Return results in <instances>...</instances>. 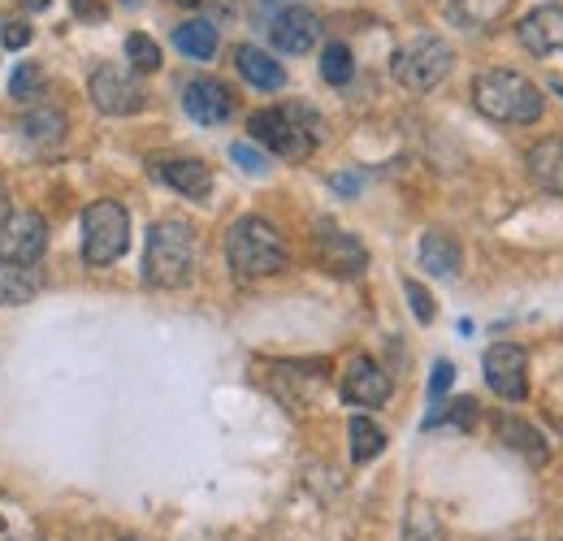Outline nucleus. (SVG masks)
I'll list each match as a JSON object with an SVG mask.
<instances>
[{"label": "nucleus", "instance_id": "obj_26", "mask_svg": "<svg viewBox=\"0 0 563 541\" xmlns=\"http://www.w3.org/2000/svg\"><path fill=\"white\" fill-rule=\"evenodd\" d=\"M404 541H446V538H442L438 516H433L424 503H412V507H408V520H404Z\"/></svg>", "mask_w": 563, "mask_h": 541}, {"label": "nucleus", "instance_id": "obj_14", "mask_svg": "<svg viewBox=\"0 0 563 541\" xmlns=\"http://www.w3.org/2000/svg\"><path fill=\"white\" fill-rule=\"evenodd\" d=\"M152 178H161L165 187H174L187 200H209L212 169L196 156H156L152 161Z\"/></svg>", "mask_w": 563, "mask_h": 541}, {"label": "nucleus", "instance_id": "obj_10", "mask_svg": "<svg viewBox=\"0 0 563 541\" xmlns=\"http://www.w3.org/2000/svg\"><path fill=\"white\" fill-rule=\"evenodd\" d=\"M482 368H486V386L498 399L520 404L529 395V355H525V346L494 342L490 351H486V360H482Z\"/></svg>", "mask_w": 563, "mask_h": 541}, {"label": "nucleus", "instance_id": "obj_11", "mask_svg": "<svg viewBox=\"0 0 563 541\" xmlns=\"http://www.w3.org/2000/svg\"><path fill=\"white\" fill-rule=\"evenodd\" d=\"M312 256H317L321 269L334 273V277H360V273L368 269L364 243H360L355 234H347V230L330 225V221L317 225V234H312Z\"/></svg>", "mask_w": 563, "mask_h": 541}, {"label": "nucleus", "instance_id": "obj_6", "mask_svg": "<svg viewBox=\"0 0 563 541\" xmlns=\"http://www.w3.org/2000/svg\"><path fill=\"white\" fill-rule=\"evenodd\" d=\"M451 48H446V40H438V35H421V40H412V44H404L399 53H395V62H390V74H395V82L399 87H408V91H433L446 74H451Z\"/></svg>", "mask_w": 563, "mask_h": 541}, {"label": "nucleus", "instance_id": "obj_15", "mask_svg": "<svg viewBox=\"0 0 563 541\" xmlns=\"http://www.w3.org/2000/svg\"><path fill=\"white\" fill-rule=\"evenodd\" d=\"M183 109H187L191 122H200V126H221V122H230V113H234V96H230L225 82H217V78H196V82H187V91H183Z\"/></svg>", "mask_w": 563, "mask_h": 541}, {"label": "nucleus", "instance_id": "obj_35", "mask_svg": "<svg viewBox=\"0 0 563 541\" xmlns=\"http://www.w3.org/2000/svg\"><path fill=\"white\" fill-rule=\"evenodd\" d=\"M9 212H13V208H9V200H4V191H0V221H4Z\"/></svg>", "mask_w": 563, "mask_h": 541}, {"label": "nucleus", "instance_id": "obj_37", "mask_svg": "<svg viewBox=\"0 0 563 541\" xmlns=\"http://www.w3.org/2000/svg\"><path fill=\"white\" fill-rule=\"evenodd\" d=\"M0 533H4V520H0Z\"/></svg>", "mask_w": 563, "mask_h": 541}, {"label": "nucleus", "instance_id": "obj_1", "mask_svg": "<svg viewBox=\"0 0 563 541\" xmlns=\"http://www.w3.org/2000/svg\"><path fill=\"white\" fill-rule=\"evenodd\" d=\"M200 261V243L196 230L178 217H165L147 230V256H143V281L156 290H178L191 281Z\"/></svg>", "mask_w": 563, "mask_h": 541}, {"label": "nucleus", "instance_id": "obj_13", "mask_svg": "<svg viewBox=\"0 0 563 541\" xmlns=\"http://www.w3.org/2000/svg\"><path fill=\"white\" fill-rule=\"evenodd\" d=\"M516 40L525 44V53L533 57H555L563 53V4H538L520 18Z\"/></svg>", "mask_w": 563, "mask_h": 541}, {"label": "nucleus", "instance_id": "obj_17", "mask_svg": "<svg viewBox=\"0 0 563 541\" xmlns=\"http://www.w3.org/2000/svg\"><path fill=\"white\" fill-rule=\"evenodd\" d=\"M234 69L256 87V91H282L286 87V69L256 44H239L234 48Z\"/></svg>", "mask_w": 563, "mask_h": 541}, {"label": "nucleus", "instance_id": "obj_23", "mask_svg": "<svg viewBox=\"0 0 563 541\" xmlns=\"http://www.w3.org/2000/svg\"><path fill=\"white\" fill-rule=\"evenodd\" d=\"M347 433H352V460L355 464H368V460H377V455L386 451V433H382V424H377V420H368V416H352Z\"/></svg>", "mask_w": 563, "mask_h": 541}, {"label": "nucleus", "instance_id": "obj_7", "mask_svg": "<svg viewBox=\"0 0 563 541\" xmlns=\"http://www.w3.org/2000/svg\"><path fill=\"white\" fill-rule=\"evenodd\" d=\"M265 31H269V44H274L278 53L299 57V53L317 48V40H321V18H317L308 4L282 0L278 9L265 18Z\"/></svg>", "mask_w": 563, "mask_h": 541}, {"label": "nucleus", "instance_id": "obj_8", "mask_svg": "<svg viewBox=\"0 0 563 541\" xmlns=\"http://www.w3.org/2000/svg\"><path fill=\"white\" fill-rule=\"evenodd\" d=\"M87 91H91V104L100 113H109V118H131V113H140L143 104H147L143 82L122 66H100L91 74Z\"/></svg>", "mask_w": 563, "mask_h": 541}, {"label": "nucleus", "instance_id": "obj_22", "mask_svg": "<svg viewBox=\"0 0 563 541\" xmlns=\"http://www.w3.org/2000/svg\"><path fill=\"white\" fill-rule=\"evenodd\" d=\"M22 135L31 139L35 147H53L57 139L66 135V113L53 109V104H40V109H31V113L22 118Z\"/></svg>", "mask_w": 563, "mask_h": 541}, {"label": "nucleus", "instance_id": "obj_28", "mask_svg": "<svg viewBox=\"0 0 563 541\" xmlns=\"http://www.w3.org/2000/svg\"><path fill=\"white\" fill-rule=\"evenodd\" d=\"M473 416H477V404H473V399H451V404H433L424 424H429V429H433V424H460V429H468Z\"/></svg>", "mask_w": 563, "mask_h": 541}, {"label": "nucleus", "instance_id": "obj_32", "mask_svg": "<svg viewBox=\"0 0 563 541\" xmlns=\"http://www.w3.org/2000/svg\"><path fill=\"white\" fill-rule=\"evenodd\" d=\"M26 44H31V26L13 18V22L4 26V48H26Z\"/></svg>", "mask_w": 563, "mask_h": 541}, {"label": "nucleus", "instance_id": "obj_24", "mask_svg": "<svg viewBox=\"0 0 563 541\" xmlns=\"http://www.w3.org/2000/svg\"><path fill=\"white\" fill-rule=\"evenodd\" d=\"M44 91H48V74H44V66H18L13 69V78H9V96H13V100L31 104V100H40Z\"/></svg>", "mask_w": 563, "mask_h": 541}, {"label": "nucleus", "instance_id": "obj_27", "mask_svg": "<svg viewBox=\"0 0 563 541\" xmlns=\"http://www.w3.org/2000/svg\"><path fill=\"white\" fill-rule=\"evenodd\" d=\"M126 57L140 74H152V69H161V44L152 35L135 31V35H126Z\"/></svg>", "mask_w": 563, "mask_h": 541}, {"label": "nucleus", "instance_id": "obj_18", "mask_svg": "<svg viewBox=\"0 0 563 541\" xmlns=\"http://www.w3.org/2000/svg\"><path fill=\"white\" fill-rule=\"evenodd\" d=\"M40 290H44V273L35 265H4L0 261V308L31 303Z\"/></svg>", "mask_w": 563, "mask_h": 541}, {"label": "nucleus", "instance_id": "obj_21", "mask_svg": "<svg viewBox=\"0 0 563 541\" xmlns=\"http://www.w3.org/2000/svg\"><path fill=\"white\" fill-rule=\"evenodd\" d=\"M174 48H178L183 57H191V62H209L212 53H217V26H212L209 18L183 22V26L174 31Z\"/></svg>", "mask_w": 563, "mask_h": 541}, {"label": "nucleus", "instance_id": "obj_36", "mask_svg": "<svg viewBox=\"0 0 563 541\" xmlns=\"http://www.w3.org/2000/svg\"><path fill=\"white\" fill-rule=\"evenodd\" d=\"M174 4H200V0H174Z\"/></svg>", "mask_w": 563, "mask_h": 541}, {"label": "nucleus", "instance_id": "obj_5", "mask_svg": "<svg viewBox=\"0 0 563 541\" xmlns=\"http://www.w3.org/2000/svg\"><path fill=\"white\" fill-rule=\"evenodd\" d=\"M131 247V212L118 200H96L82 212V261L91 269H109Z\"/></svg>", "mask_w": 563, "mask_h": 541}, {"label": "nucleus", "instance_id": "obj_4", "mask_svg": "<svg viewBox=\"0 0 563 541\" xmlns=\"http://www.w3.org/2000/svg\"><path fill=\"white\" fill-rule=\"evenodd\" d=\"M247 131L261 147H269L282 161H308L321 143V118L308 104H278V109L252 113Z\"/></svg>", "mask_w": 563, "mask_h": 541}, {"label": "nucleus", "instance_id": "obj_33", "mask_svg": "<svg viewBox=\"0 0 563 541\" xmlns=\"http://www.w3.org/2000/svg\"><path fill=\"white\" fill-rule=\"evenodd\" d=\"M74 9H78V13H91L96 22L104 18V4H100V0H74Z\"/></svg>", "mask_w": 563, "mask_h": 541}, {"label": "nucleus", "instance_id": "obj_25", "mask_svg": "<svg viewBox=\"0 0 563 541\" xmlns=\"http://www.w3.org/2000/svg\"><path fill=\"white\" fill-rule=\"evenodd\" d=\"M352 74H355V62L347 44H330V48L321 53V78H325L330 87H347Z\"/></svg>", "mask_w": 563, "mask_h": 541}, {"label": "nucleus", "instance_id": "obj_16", "mask_svg": "<svg viewBox=\"0 0 563 541\" xmlns=\"http://www.w3.org/2000/svg\"><path fill=\"white\" fill-rule=\"evenodd\" d=\"M525 169H529V178H533L538 191L560 196L563 200V135L538 139V143L525 152Z\"/></svg>", "mask_w": 563, "mask_h": 541}, {"label": "nucleus", "instance_id": "obj_29", "mask_svg": "<svg viewBox=\"0 0 563 541\" xmlns=\"http://www.w3.org/2000/svg\"><path fill=\"white\" fill-rule=\"evenodd\" d=\"M451 382H455V364H451V360H438V364H433V377H429V399L442 404V395L451 390Z\"/></svg>", "mask_w": 563, "mask_h": 541}, {"label": "nucleus", "instance_id": "obj_12", "mask_svg": "<svg viewBox=\"0 0 563 541\" xmlns=\"http://www.w3.org/2000/svg\"><path fill=\"white\" fill-rule=\"evenodd\" d=\"M339 390H343V399H347L352 407H382L386 399H390V377L382 373V364H377V360H368V355H352V360H347V368H343Z\"/></svg>", "mask_w": 563, "mask_h": 541}, {"label": "nucleus", "instance_id": "obj_30", "mask_svg": "<svg viewBox=\"0 0 563 541\" xmlns=\"http://www.w3.org/2000/svg\"><path fill=\"white\" fill-rule=\"evenodd\" d=\"M230 156H234V165H239L243 174H265V156H261L252 143H234Z\"/></svg>", "mask_w": 563, "mask_h": 541}, {"label": "nucleus", "instance_id": "obj_9", "mask_svg": "<svg viewBox=\"0 0 563 541\" xmlns=\"http://www.w3.org/2000/svg\"><path fill=\"white\" fill-rule=\"evenodd\" d=\"M48 247V225L40 212L22 208L0 221V261L4 265H35Z\"/></svg>", "mask_w": 563, "mask_h": 541}, {"label": "nucleus", "instance_id": "obj_2", "mask_svg": "<svg viewBox=\"0 0 563 541\" xmlns=\"http://www.w3.org/2000/svg\"><path fill=\"white\" fill-rule=\"evenodd\" d=\"M473 104L482 118L503 126H529L542 118V91L516 69H482L473 78Z\"/></svg>", "mask_w": 563, "mask_h": 541}, {"label": "nucleus", "instance_id": "obj_34", "mask_svg": "<svg viewBox=\"0 0 563 541\" xmlns=\"http://www.w3.org/2000/svg\"><path fill=\"white\" fill-rule=\"evenodd\" d=\"M22 9H44V4H53V0H18Z\"/></svg>", "mask_w": 563, "mask_h": 541}, {"label": "nucleus", "instance_id": "obj_3", "mask_svg": "<svg viewBox=\"0 0 563 541\" xmlns=\"http://www.w3.org/2000/svg\"><path fill=\"white\" fill-rule=\"evenodd\" d=\"M225 261L239 277H269L282 273L290 261V247L282 239V230L265 217H239L225 230Z\"/></svg>", "mask_w": 563, "mask_h": 541}, {"label": "nucleus", "instance_id": "obj_31", "mask_svg": "<svg viewBox=\"0 0 563 541\" xmlns=\"http://www.w3.org/2000/svg\"><path fill=\"white\" fill-rule=\"evenodd\" d=\"M404 290H408V303H412L417 321H421V325H429V321H433V303H429L424 286H421V281H404Z\"/></svg>", "mask_w": 563, "mask_h": 541}, {"label": "nucleus", "instance_id": "obj_20", "mask_svg": "<svg viewBox=\"0 0 563 541\" xmlns=\"http://www.w3.org/2000/svg\"><path fill=\"white\" fill-rule=\"evenodd\" d=\"M494 429H498V438H503L511 451L529 455L533 464L547 460V442H542V433H538L533 424H525V420H516V416H494Z\"/></svg>", "mask_w": 563, "mask_h": 541}, {"label": "nucleus", "instance_id": "obj_19", "mask_svg": "<svg viewBox=\"0 0 563 541\" xmlns=\"http://www.w3.org/2000/svg\"><path fill=\"white\" fill-rule=\"evenodd\" d=\"M421 265L433 277H455L460 273V243L446 230H429L421 239Z\"/></svg>", "mask_w": 563, "mask_h": 541}]
</instances>
